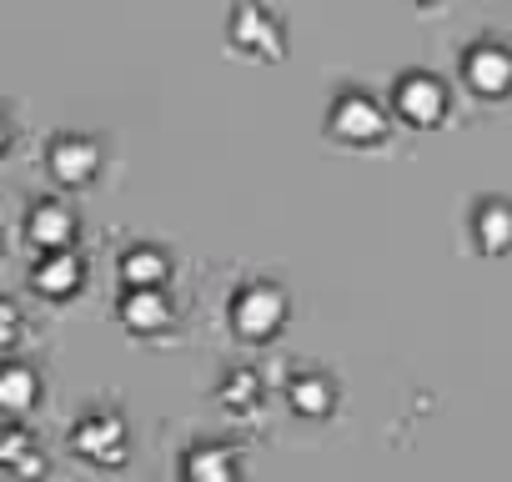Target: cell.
I'll return each instance as SVG.
<instances>
[{
    "instance_id": "cell-2",
    "label": "cell",
    "mask_w": 512,
    "mask_h": 482,
    "mask_svg": "<svg viewBox=\"0 0 512 482\" xmlns=\"http://www.w3.org/2000/svg\"><path fill=\"white\" fill-rule=\"evenodd\" d=\"M36 236H41V241H61V236H66V221L51 216V211H41V216H36Z\"/></svg>"
},
{
    "instance_id": "cell-1",
    "label": "cell",
    "mask_w": 512,
    "mask_h": 482,
    "mask_svg": "<svg viewBox=\"0 0 512 482\" xmlns=\"http://www.w3.org/2000/svg\"><path fill=\"white\" fill-rule=\"evenodd\" d=\"M31 402V377L16 367H6V372H0V407H26Z\"/></svg>"
}]
</instances>
